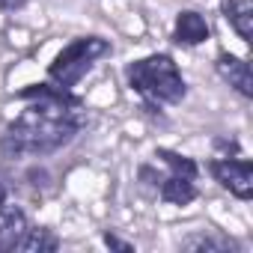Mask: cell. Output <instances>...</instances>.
I'll use <instances>...</instances> for the list:
<instances>
[{
	"label": "cell",
	"instance_id": "4fadbf2b",
	"mask_svg": "<svg viewBox=\"0 0 253 253\" xmlns=\"http://www.w3.org/2000/svg\"><path fill=\"white\" fill-rule=\"evenodd\" d=\"M101 241L110 247V250H122V253H134V244L131 241H122V238H116L113 232H104L101 235Z\"/></svg>",
	"mask_w": 253,
	"mask_h": 253
},
{
	"label": "cell",
	"instance_id": "7c38bea8",
	"mask_svg": "<svg viewBox=\"0 0 253 253\" xmlns=\"http://www.w3.org/2000/svg\"><path fill=\"white\" fill-rule=\"evenodd\" d=\"M155 158H161V161H164L170 170H176V173H185V176H191V179L200 176L197 161L188 158V155H179V152H173V149H155Z\"/></svg>",
	"mask_w": 253,
	"mask_h": 253
},
{
	"label": "cell",
	"instance_id": "30bf717a",
	"mask_svg": "<svg viewBox=\"0 0 253 253\" xmlns=\"http://www.w3.org/2000/svg\"><path fill=\"white\" fill-rule=\"evenodd\" d=\"M57 247H60V238H57L51 229H45V226H27V232H24V238L18 241L15 250H27V253H51V250H57Z\"/></svg>",
	"mask_w": 253,
	"mask_h": 253
},
{
	"label": "cell",
	"instance_id": "277c9868",
	"mask_svg": "<svg viewBox=\"0 0 253 253\" xmlns=\"http://www.w3.org/2000/svg\"><path fill=\"white\" fill-rule=\"evenodd\" d=\"M209 173L220 188H226L238 200L253 197V164L247 158H211Z\"/></svg>",
	"mask_w": 253,
	"mask_h": 253
},
{
	"label": "cell",
	"instance_id": "9a60e30c",
	"mask_svg": "<svg viewBox=\"0 0 253 253\" xmlns=\"http://www.w3.org/2000/svg\"><path fill=\"white\" fill-rule=\"evenodd\" d=\"M3 200H6V185L0 182V203H3Z\"/></svg>",
	"mask_w": 253,
	"mask_h": 253
},
{
	"label": "cell",
	"instance_id": "5bb4252c",
	"mask_svg": "<svg viewBox=\"0 0 253 253\" xmlns=\"http://www.w3.org/2000/svg\"><path fill=\"white\" fill-rule=\"evenodd\" d=\"M27 3V0H0V6H3V9H21Z\"/></svg>",
	"mask_w": 253,
	"mask_h": 253
},
{
	"label": "cell",
	"instance_id": "8992f818",
	"mask_svg": "<svg viewBox=\"0 0 253 253\" xmlns=\"http://www.w3.org/2000/svg\"><path fill=\"white\" fill-rule=\"evenodd\" d=\"M155 188H158V197L164 203H173V206H188V203H194L200 197L197 179H191L185 173H176V170H170L167 176H158Z\"/></svg>",
	"mask_w": 253,
	"mask_h": 253
},
{
	"label": "cell",
	"instance_id": "52a82bcc",
	"mask_svg": "<svg viewBox=\"0 0 253 253\" xmlns=\"http://www.w3.org/2000/svg\"><path fill=\"white\" fill-rule=\"evenodd\" d=\"M27 214L18 206H9L6 200L0 203V250H15L18 241L27 232Z\"/></svg>",
	"mask_w": 253,
	"mask_h": 253
},
{
	"label": "cell",
	"instance_id": "7a4b0ae2",
	"mask_svg": "<svg viewBox=\"0 0 253 253\" xmlns=\"http://www.w3.org/2000/svg\"><path fill=\"white\" fill-rule=\"evenodd\" d=\"M125 81L131 92L143 95L152 104H179L188 92L185 78L170 54H149L125 66Z\"/></svg>",
	"mask_w": 253,
	"mask_h": 253
},
{
	"label": "cell",
	"instance_id": "6da1fadb",
	"mask_svg": "<svg viewBox=\"0 0 253 253\" xmlns=\"http://www.w3.org/2000/svg\"><path fill=\"white\" fill-rule=\"evenodd\" d=\"M24 110L6 125L0 134V155L3 158H42L69 146L86 128L84 101L57 84H30L18 92Z\"/></svg>",
	"mask_w": 253,
	"mask_h": 253
},
{
	"label": "cell",
	"instance_id": "8fae6325",
	"mask_svg": "<svg viewBox=\"0 0 253 253\" xmlns=\"http://www.w3.org/2000/svg\"><path fill=\"white\" fill-rule=\"evenodd\" d=\"M182 250H209V253H226V250H238V244L226 235H209V232H197L191 238L182 241Z\"/></svg>",
	"mask_w": 253,
	"mask_h": 253
},
{
	"label": "cell",
	"instance_id": "ba28073f",
	"mask_svg": "<svg viewBox=\"0 0 253 253\" xmlns=\"http://www.w3.org/2000/svg\"><path fill=\"white\" fill-rule=\"evenodd\" d=\"M173 39H176L179 45H188V48L203 45V42L209 39V21H206L200 12H194V9H182V12L176 15Z\"/></svg>",
	"mask_w": 253,
	"mask_h": 253
},
{
	"label": "cell",
	"instance_id": "9c48e42d",
	"mask_svg": "<svg viewBox=\"0 0 253 253\" xmlns=\"http://www.w3.org/2000/svg\"><path fill=\"white\" fill-rule=\"evenodd\" d=\"M223 18L235 27L244 45L253 42V3L250 0H223Z\"/></svg>",
	"mask_w": 253,
	"mask_h": 253
},
{
	"label": "cell",
	"instance_id": "5b68a950",
	"mask_svg": "<svg viewBox=\"0 0 253 253\" xmlns=\"http://www.w3.org/2000/svg\"><path fill=\"white\" fill-rule=\"evenodd\" d=\"M214 69H217V75H220L232 89H238L244 98H250V95H253V78H250V63H247V60H241V57H235V54L220 51V54H217Z\"/></svg>",
	"mask_w": 253,
	"mask_h": 253
},
{
	"label": "cell",
	"instance_id": "3957f363",
	"mask_svg": "<svg viewBox=\"0 0 253 253\" xmlns=\"http://www.w3.org/2000/svg\"><path fill=\"white\" fill-rule=\"evenodd\" d=\"M110 51H113L110 42L101 39V36H78V39H72V42L54 57V63L48 66V81L57 84V86H63V89H72V86H78L81 78H84L101 57H107Z\"/></svg>",
	"mask_w": 253,
	"mask_h": 253
}]
</instances>
